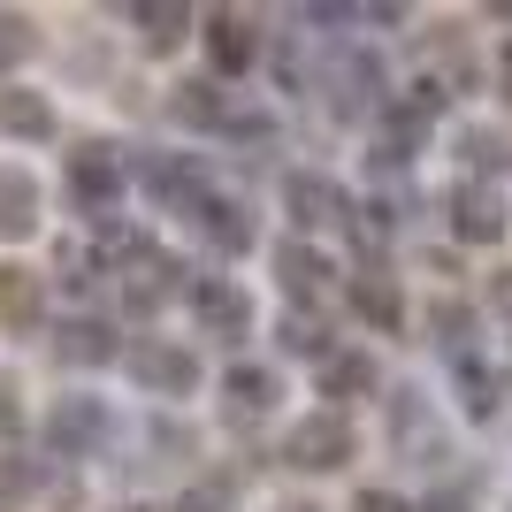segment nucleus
I'll use <instances>...</instances> for the list:
<instances>
[{
  "label": "nucleus",
  "instance_id": "nucleus-1",
  "mask_svg": "<svg viewBox=\"0 0 512 512\" xmlns=\"http://www.w3.org/2000/svg\"><path fill=\"white\" fill-rule=\"evenodd\" d=\"M62 184H69V207L85 214V222H115L123 214V192H130V161L107 138H77L69 146V161H62Z\"/></svg>",
  "mask_w": 512,
  "mask_h": 512
},
{
  "label": "nucleus",
  "instance_id": "nucleus-2",
  "mask_svg": "<svg viewBox=\"0 0 512 512\" xmlns=\"http://www.w3.org/2000/svg\"><path fill=\"white\" fill-rule=\"evenodd\" d=\"M291 474H344L352 459H360V428H352V413H299V421L283 428V451H276Z\"/></svg>",
  "mask_w": 512,
  "mask_h": 512
},
{
  "label": "nucleus",
  "instance_id": "nucleus-3",
  "mask_svg": "<svg viewBox=\"0 0 512 512\" xmlns=\"http://www.w3.org/2000/svg\"><path fill=\"white\" fill-rule=\"evenodd\" d=\"M321 92H329V115H337V123H367V115H383V100H390L383 54H375V46H337V54L321 62Z\"/></svg>",
  "mask_w": 512,
  "mask_h": 512
},
{
  "label": "nucleus",
  "instance_id": "nucleus-4",
  "mask_svg": "<svg viewBox=\"0 0 512 512\" xmlns=\"http://www.w3.org/2000/svg\"><path fill=\"white\" fill-rule=\"evenodd\" d=\"M283 214H291V230L299 237H321V230H352V192H344L329 169H291L283 176Z\"/></svg>",
  "mask_w": 512,
  "mask_h": 512
},
{
  "label": "nucleus",
  "instance_id": "nucleus-5",
  "mask_svg": "<svg viewBox=\"0 0 512 512\" xmlns=\"http://www.w3.org/2000/svg\"><path fill=\"white\" fill-rule=\"evenodd\" d=\"M123 367H130V383L146 390V398H192L199 390V352L176 344V337H138L123 352Z\"/></svg>",
  "mask_w": 512,
  "mask_h": 512
},
{
  "label": "nucleus",
  "instance_id": "nucleus-6",
  "mask_svg": "<svg viewBox=\"0 0 512 512\" xmlns=\"http://www.w3.org/2000/svg\"><path fill=\"white\" fill-rule=\"evenodd\" d=\"M505 184H474V176H459L444 192V230L459 237V245H505Z\"/></svg>",
  "mask_w": 512,
  "mask_h": 512
},
{
  "label": "nucleus",
  "instance_id": "nucleus-7",
  "mask_svg": "<svg viewBox=\"0 0 512 512\" xmlns=\"http://www.w3.org/2000/svg\"><path fill=\"white\" fill-rule=\"evenodd\" d=\"M344 306L375 329V337H406V321H413V306H406V283L390 276L383 260H360L352 276H344Z\"/></svg>",
  "mask_w": 512,
  "mask_h": 512
},
{
  "label": "nucleus",
  "instance_id": "nucleus-8",
  "mask_svg": "<svg viewBox=\"0 0 512 512\" xmlns=\"http://www.w3.org/2000/svg\"><path fill=\"white\" fill-rule=\"evenodd\" d=\"M115 436V413H107V398H54V413H46V444H54V459H92V451Z\"/></svg>",
  "mask_w": 512,
  "mask_h": 512
},
{
  "label": "nucleus",
  "instance_id": "nucleus-9",
  "mask_svg": "<svg viewBox=\"0 0 512 512\" xmlns=\"http://www.w3.org/2000/svg\"><path fill=\"white\" fill-rule=\"evenodd\" d=\"M184 299H192L199 337H214V344H245V337H253V299H245V283H230V276H199Z\"/></svg>",
  "mask_w": 512,
  "mask_h": 512
},
{
  "label": "nucleus",
  "instance_id": "nucleus-10",
  "mask_svg": "<svg viewBox=\"0 0 512 512\" xmlns=\"http://www.w3.org/2000/svg\"><path fill=\"white\" fill-rule=\"evenodd\" d=\"M199 39H207L214 77H245V69L268 54V39H260V23L245 16V8H207V16H199Z\"/></svg>",
  "mask_w": 512,
  "mask_h": 512
},
{
  "label": "nucleus",
  "instance_id": "nucleus-11",
  "mask_svg": "<svg viewBox=\"0 0 512 512\" xmlns=\"http://www.w3.org/2000/svg\"><path fill=\"white\" fill-rule=\"evenodd\" d=\"M276 283L291 306H321L329 291H337V260L321 253L314 237H283L276 245Z\"/></svg>",
  "mask_w": 512,
  "mask_h": 512
},
{
  "label": "nucleus",
  "instance_id": "nucleus-12",
  "mask_svg": "<svg viewBox=\"0 0 512 512\" xmlns=\"http://www.w3.org/2000/svg\"><path fill=\"white\" fill-rule=\"evenodd\" d=\"M314 390L329 398V413H352L360 398H383V367L344 344V352H329V360L314 367Z\"/></svg>",
  "mask_w": 512,
  "mask_h": 512
},
{
  "label": "nucleus",
  "instance_id": "nucleus-13",
  "mask_svg": "<svg viewBox=\"0 0 512 512\" xmlns=\"http://www.w3.org/2000/svg\"><path fill=\"white\" fill-rule=\"evenodd\" d=\"M421 329H428V344L444 352V367L482 360V306H467V299H436V306L421 314Z\"/></svg>",
  "mask_w": 512,
  "mask_h": 512
},
{
  "label": "nucleus",
  "instance_id": "nucleus-14",
  "mask_svg": "<svg viewBox=\"0 0 512 512\" xmlns=\"http://www.w3.org/2000/svg\"><path fill=\"white\" fill-rule=\"evenodd\" d=\"M138 184H146L161 207H176V214H192L199 199L214 192L207 169H199V161H184V153H153V161H138Z\"/></svg>",
  "mask_w": 512,
  "mask_h": 512
},
{
  "label": "nucleus",
  "instance_id": "nucleus-15",
  "mask_svg": "<svg viewBox=\"0 0 512 512\" xmlns=\"http://www.w3.org/2000/svg\"><path fill=\"white\" fill-rule=\"evenodd\" d=\"M192 230L199 237H207V245H214V253H253V207H245V199H230V192H207V199H199V207H192Z\"/></svg>",
  "mask_w": 512,
  "mask_h": 512
},
{
  "label": "nucleus",
  "instance_id": "nucleus-16",
  "mask_svg": "<svg viewBox=\"0 0 512 512\" xmlns=\"http://www.w3.org/2000/svg\"><path fill=\"white\" fill-rule=\"evenodd\" d=\"M222 406H230V421H268V413L283 406V375L276 367L237 360L230 375H222Z\"/></svg>",
  "mask_w": 512,
  "mask_h": 512
},
{
  "label": "nucleus",
  "instance_id": "nucleus-17",
  "mask_svg": "<svg viewBox=\"0 0 512 512\" xmlns=\"http://www.w3.org/2000/svg\"><path fill=\"white\" fill-rule=\"evenodd\" d=\"M54 360L62 367H107V360H123V344H115V329L100 314H69L54 329Z\"/></svg>",
  "mask_w": 512,
  "mask_h": 512
},
{
  "label": "nucleus",
  "instance_id": "nucleus-18",
  "mask_svg": "<svg viewBox=\"0 0 512 512\" xmlns=\"http://www.w3.org/2000/svg\"><path fill=\"white\" fill-rule=\"evenodd\" d=\"M130 31L146 39V54H176V46L199 31V8H184V0H138V8H130Z\"/></svg>",
  "mask_w": 512,
  "mask_h": 512
},
{
  "label": "nucleus",
  "instance_id": "nucleus-19",
  "mask_svg": "<svg viewBox=\"0 0 512 512\" xmlns=\"http://www.w3.org/2000/svg\"><path fill=\"white\" fill-rule=\"evenodd\" d=\"M169 115H176L184 130H230L237 100L222 92V77H184V85L169 92Z\"/></svg>",
  "mask_w": 512,
  "mask_h": 512
},
{
  "label": "nucleus",
  "instance_id": "nucleus-20",
  "mask_svg": "<svg viewBox=\"0 0 512 512\" xmlns=\"http://www.w3.org/2000/svg\"><path fill=\"white\" fill-rule=\"evenodd\" d=\"M276 344L291 352V360H329V352H344L337 344V329H329V314L321 306H283V321H276Z\"/></svg>",
  "mask_w": 512,
  "mask_h": 512
},
{
  "label": "nucleus",
  "instance_id": "nucleus-21",
  "mask_svg": "<svg viewBox=\"0 0 512 512\" xmlns=\"http://www.w3.org/2000/svg\"><path fill=\"white\" fill-rule=\"evenodd\" d=\"M0 130H8V138H23V146H46L62 123H54L46 92H31V85H0Z\"/></svg>",
  "mask_w": 512,
  "mask_h": 512
},
{
  "label": "nucleus",
  "instance_id": "nucleus-22",
  "mask_svg": "<svg viewBox=\"0 0 512 512\" xmlns=\"http://www.w3.org/2000/svg\"><path fill=\"white\" fill-rule=\"evenodd\" d=\"M451 146H459V169H467L474 184H490V176H512V138H505V130L467 123L459 138H451Z\"/></svg>",
  "mask_w": 512,
  "mask_h": 512
},
{
  "label": "nucleus",
  "instance_id": "nucleus-23",
  "mask_svg": "<svg viewBox=\"0 0 512 512\" xmlns=\"http://www.w3.org/2000/svg\"><path fill=\"white\" fill-rule=\"evenodd\" d=\"M451 390H459V413H467V421H497V413H505V375H497L490 360L451 367Z\"/></svg>",
  "mask_w": 512,
  "mask_h": 512
},
{
  "label": "nucleus",
  "instance_id": "nucleus-24",
  "mask_svg": "<svg viewBox=\"0 0 512 512\" xmlns=\"http://www.w3.org/2000/svg\"><path fill=\"white\" fill-rule=\"evenodd\" d=\"M46 321V283L31 268H0V329H39Z\"/></svg>",
  "mask_w": 512,
  "mask_h": 512
},
{
  "label": "nucleus",
  "instance_id": "nucleus-25",
  "mask_svg": "<svg viewBox=\"0 0 512 512\" xmlns=\"http://www.w3.org/2000/svg\"><path fill=\"white\" fill-rule=\"evenodd\" d=\"M31 230H39V176L0 169V237H31Z\"/></svg>",
  "mask_w": 512,
  "mask_h": 512
},
{
  "label": "nucleus",
  "instance_id": "nucleus-26",
  "mask_svg": "<svg viewBox=\"0 0 512 512\" xmlns=\"http://www.w3.org/2000/svg\"><path fill=\"white\" fill-rule=\"evenodd\" d=\"M237 497H245V474H237V467H214V474H199L192 490L176 497V512H237Z\"/></svg>",
  "mask_w": 512,
  "mask_h": 512
},
{
  "label": "nucleus",
  "instance_id": "nucleus-27",
  "mask_svg": "<svg viewBox=\"0 0 512 512\" xmlns=\"http://www.w3.org/2000/svg\"><path fill=\"white\" fill-rule=\"evenodd\" d=\"M31 54H39V23L31 16H0V77H8L16 62H31Z\"/></svg>",
  "mask_w": 512,
  "mask_h": 512
},
{
  "label": "nucleus",
  "instance_id": "nucleus-28",
  "mask_svg": "<svg viewBox=\"0 0 512 512\" xmlns=\"http://www.w3.org/2000/svg\"><path fill=\"white\" fill-rule=\"evenodd\" d=\"M54 276H62V291H92V283L107 276V260H100V253H85V245H62Z\"/></svg>",
  "mask_w": 512,
  "mask_h": 512
},
{
  "label": "nucleus",
  "instance_id": "nucleus-29",
  "mask_svg": "<svg viewBox=\"0 0 512 512\" xmlns=\"http://www.w3.org/2000/svg\"><path fill=\"white\" fill-rule=\"evenodd\" d=\"M31 490H39V467H31L23 451H0V512H8V505H23Z\"/></svg>",
  "mask_w": 512,
  "mask_h": 512
},
{
  "label": "nucleus",
  "instance_id": "nucleus-30",
  "mask_svg": "<svg viewBox=\"0 0 512 512\" xmlns=\"http://www.w3.org/2000/svg\"><path fill=\"white\" fill-rule=\"evenodd\" d=\"M482 299H490V314L505 321V337H512V260H497V268H490V291H482Z\"/></svg>",
  "mask_w": 512,
  "mask_h": 512
},
{
  "label": "nucleus",
  "instance_id": "nucleus-31",
  "mask_svg": "<svg viewBox=\"0 0 512 512\" xmlns=\"http://www.w3.org/2000/svg\"><path fill=\"white\" fill-rule=\"evenodd\" d=\"M23 436V406H16V383H0V451Z\"/></svg>",
  "mask_w": 512,
  "mask_h": 512
},
{
  "label": "nucleus",
  "instance_id": "nucleus-32",
  "mask_svg": "<svg viewBox=\"0 0 512 512\" xmlns=\"http://www.w3.org/2000/svg\"><path fill=\"white\" fill-rule=\"evenodd\" d=\"M413 512H474V497L467 490H436V497H421Z\"/></svg>",
  "mask_w": 512,
  "mask_h": 512
},
{
  "label": "nucleus",
  "instance_id": "nucleus-33",
  "mask_svg": "<svg viewBox=\"0 0 512 512\" xmlns=\"http://www.w3.org/2000/svg\"><path fill=\"white\" fill-rule=\"evenodd\" d=\"M352 512H413V505L398 490H360V505H352Z\"/></svg>",
  "mask_w": 512,
  "mask_h": 512
},
{
  "label": "nucleus",
  "instance_id": "nucleus-34",
  "mask_svg": "<svg viewBox=\"0 0 512 512\" xmlns=\"http://www.w3.org/2000/svg\"><path fill=\"white\" fill-rule=\"evenodd\" d=\"M497 92L512 100V39H505V54H497Z\"/></svg>",
  "mask_w": 512,
  "mask_h": 512
},
{
  "label": "nucleus",
  "instance_id": "nucleus-35",
  "mask_svg": "<svg viewBox=\"0 0 512 512\" xmlns=\"http://www.w3.org/2000/svg\"><path fill=\"white\" fill-rule=\"evenodd\" d=\"M115 512H153V505H115Z\"/></svg>",
  "mask_w": 512,
  "mask_h": 512
},
{
  "label": "nucleus",
  "instance_id": "nucleus-36",
  "mask_svg": "<svg viewBox=\"0 0 512 512\" xmlns=\"http://www.w3.org/2000/svg\"><path fill=\"white\" fill-rule=\"evenodd\" d=\"M276 512H314V505H276Z\"/></svg>",
  "mask_w": 512,
  "mask_h": 512
}]
</instances>
